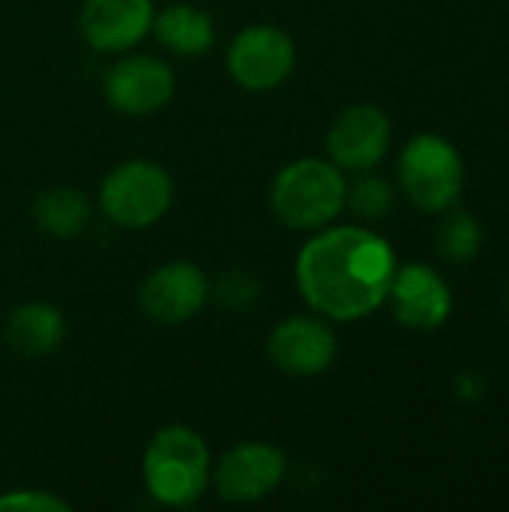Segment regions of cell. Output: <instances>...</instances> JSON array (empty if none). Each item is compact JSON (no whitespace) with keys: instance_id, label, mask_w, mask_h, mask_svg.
<instances>
[{"instance_id":"obj_1","label":"cell","mask_w":509,"mask_h":512,"mask_svg":"<svg viewBox=\"0 0 509 512\" xmlns=\"http://www.w3.org/2000/svg\"><path fill=\"white\" fill-rule=\"evenodd\" d=\"M396 273L393 246L357 225L318 228L297 255V288L327 321H360L387 303Z\"/></svg>"},{"instance_id":"obj_2","label":"cell","mask_w":509,"mask_h":512,"mask_svg":"<svg viewBox=\"0 0 509 512\" xmlns=\"http://www.w3.org/2000/svg\"><path fill=\"white\" fill-rule=\"evenodd\" d=\"M141 477L147 495L171 510H186L204 498L213 480L207 441L189 426H165L144 450Z\"/></svg>"},{"instance_id":"obj_3","label":"cell","mask_w":509,"mask_h":512,"mask_svg":"<svg viewBox=\"0 0 509 512\" xmlns=\"http://www.w3.org/2000/svg\"><path fill=\"white\" fill-rule=\"evenodd\" d=\"M345 201V171L336 168L330 159H294L270 183V207L276 219L294 231L327 228L345 210Z\"/></svg>"},{"instance_id":"obj_4","label":"cell","mask_w":509,"mask_h":512,"mask_svg":"<svg viewBox=\"0 0 509 512\" xmlns=\"http://www.w3.org/2000/svg\"><path fill=\"white\" fill-rule=\"evenodd\" d=\"M174 204L171 174L150 159H129L111 168L99 186L102 213L126 231L156 225Z\"/></svg>"},{"instance_id":"obj_5","label":"cell","mask_w":509,"mask_h":512,"mask_svg":"<svg viewBox=\"0 0 509 512\" xmlns=\"http://www.w3.org/2000/svg\"><path fill=\"white\" fill-rule=\"evenodd\" d=\"M399 183L414 207L444 213L465 189V162L447 138L414 135L399 156Z\"/></svg>"},{"instance_id":"obj_6","label":"cell","mask_w":509,"mask_h":512,"mask_svg":"<svg viewBox=\"0 0 509 512\" xmlns=\"http://www.w3.org/2000/svg\"><path fill=\"white\" fill-rule=\"evenodd\" d=\"M225 63L228 75L243 90H276L291 78L297 66V45L291 33L276 24H249L231 39Z\"/></svg>"},{"instance_id":"obj_7","label":"cell","mask_w":509,"mask_h":512,"mask_svg":"<svg viewBox=\"0 0 509 512\" xmlns=\"http://www.w3.org/2000/svg\"><path fill=\"white\" fill-rule=\"evenodd\" d=\"M177 90L174 69L156 54H123L102 75L108 105L126 117H150L162 111Z\"/></svg>"},{"instance_id":"obj_8","label":"cell","mask_w":509,"mask_h":512,"mask_svg":"<svg viewBox=\"0 0 509 512\" xmlns=\"http://www.w3.org/2000/svg\"><path fill=\"white\" fill-rule=\"evenodd\" d=\"M288 474V459L267 441H243L213 465L210 486L228 504H258L273 495Z\"/></svg>"},{"instance_id":"obj_9","label":"cell","mask_w":509,"mask_h":512,"mask_svg":"<svg viewBox=\"0 0 509 512\" xmlns=\"http://www.w3.org/2000/svg\"><path fill=\"white\" fill-rule=\"evenodd\" d=\"M210 300V279L192 261H168L156 267L138 288L141 312L162 324L177 327L192 321Z\"/></svg>"},{"instance_id":"obj_10","label":"cell","mask_w":509,"mask_h":512,"mask_svg":"<svg viewBox=\"0 0 509 512\" xmlns=\"http://www.w3.org/2000/svg\"><path fill=\"white\" fill-rule=\"evenodd\" d=\"M339 354V339L327 318L321 315H294L273 327L267 339L270 363L291 378L324 375Z\"/></svg>"},{"instance_id":"obj_11","label":"cell","mask_w":509,"mask_h":512,"mask_svg":"<svg viewBox=\"0 0 509 512\" xmlns=\"http://www.w3.org/2000/svg\"><path fill=\"white\" fill-rule=\"evenodd\" d=\"M390 138H393L390 117L372 102H357L348 105L333 120L327 132V156L342 171L351 174L372 171L387 156Z\"/></svg>"},{"instance_id":"obj_12","label":"cell","mask_w":509,"mask_h":512,"mask_svg":"<svg viewBox=\"0 0 509 512\" xmlns=\"http://www.w3.org/2000/svg\"><path fill=\"white\" fill-rule=\"evenodd\" d=\"M153 15V0H84L78 27L93 51L123 54L150 33Z\"/></svg>"},{"instance_id":"obj_13","label":"cell","mask_w":509,"mask_h":512,"mask_svg":"<svg viewBox=\"0 0 509 512\" xmlns=\"http://www.w3.org/2000/svg\"><path fill=\"white\" fill-rule=\"evenodd\" d=\"M387 300L399 324L411 330H438L453 312V294L441 273L426 264L396 267Z\"/></svg>"},{"instance_id":"obj_14","label":"cell","mask_w":509,"mask_h":512,"mask_svg":"<svg viewBox=\"0 0 509 512\" xmlns=\"http://www.w3.org/2000/svg\"><path fill=\"white\" fill-rule=\"evenodd\" d=\"M66 339V318L48 300H30L9 312L6 318V342L15 354L39 360L51 357Z\"/></svg>"},{"instance_id":"obj_15","label":"cell","mask_w":509,"mask_h":512,"mask_svg":"<svg viewBox=\"0 0 509 512\" xmlns=\"http://www.w3.org/2000/svg\"><path fill=\"white\" fill-rule=\"evenodd\" d=\"M150 33L159 39V45L177 57H201L216 42V24L213 15L195 3H171L153 15Z\"/></svg>"},{"instance_id":"obj_16","label":"cell","mask_w":509,"mask_h":512,"mask_svg":"<svg viewBox=\"0 0 509 512\" xmlns=\"http://www.w3.org/2000/svg\"><path fill=\"white\" fill-rule=\"evenodd\" d=\"M90 216H93V204L75 186H51L33 204V219L39 231L57 240H72L84 234Z\"/></svg>"},{"instance_id":"obj_17","label":"cell","mask_w":509,"mask_h":512,"mask_svg":"<svg viewBox=\"0 0 509 512\" xmlns=\"http://www.w3.org/2000/svg\"><path fill=\"white\" fill-rule=\"evenodd\" d=\"M438 246H441V255H444V258H450V261H456V264H465V261H471V258L480 252V246H483V231H480V225H477L474 216H468V213H453V216L441 225V231H438Z\"/></svg>"},{"instance_id":"obj_18","label":"cell","mask_w":509,"mask_h":512,"mask_svg":"<svg viewBox=\"0 0 509 512\" xmlns=\"http://www.w3.org/2000/svg\"><path fill=\"white\" fill-rule=\"evenodd\" d=\"M351 210L363 219H384L393 207V189L384 177L372 171H360L354 183H348V201Z\"/></svg>"},{"instance_id":"obj_19","label":"cell","mask_w":509,"mask_h":512,"mask_svg":"<svg viewBox=\"0 0 509 512\" xmlns=\"http://www.w3.org/2000/svg\"><path fill=\"white\" fill-rule=\"evenodd\" d=\"M210 297H216L228 309H249L258 300V282L246 270H228L210 285Z\"/></svg>"},{"instance_id":"obj_20","label":"cell","mask_w":509,"mask_h":512,"mask_svg":"<svg viewBox=\"0 0 509 512\" xmlns=\"http://www.w3.org/2000/svg\"><path fill=\"white\" fill-rule=\"evenodd\" d=\"M72 504L45 489H9L0 495V512H69Z\"/></svg>"},{"instance_id":"obj_21","label":"cell","mask_w":509,"mask_h":512,"mask_svg":"<svg viewBox=\"0 0 509 512\" xmlns=\"http://www.w3.org/2000/svg\"><path fill=\"white\" fill-rule=\"evenodd\" d=\"M507 309H509V288H507Z\"/></svg>"}]
</instances>
